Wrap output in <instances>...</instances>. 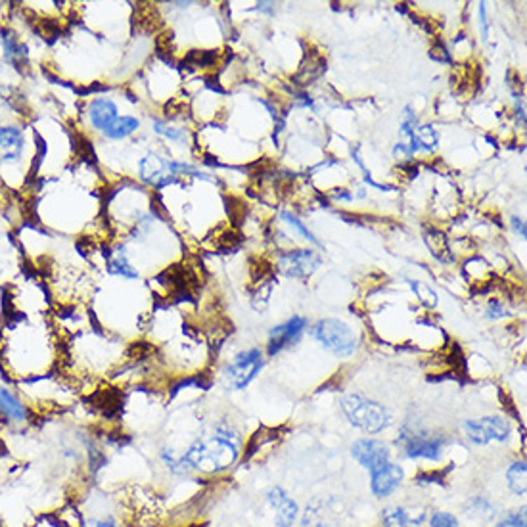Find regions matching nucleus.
Returning a JSON list of instances; mask_svg holds the SVG:
<instances>
[{
  "instance_id": "nucleus-18",
  "label": "nucleus",
  "mask_w": 527,
  "mask_h": 527,
  "mask_svg": "<svg viewBox=\"0 0 527 527\" xmlns=\"http://www.w3.org/2000/svg\"><path fill=\"white\" fill-rule=\"evenodd\" d=\"M506 477H508V485L516 495H526L527 484H526V463H516L512 464L508 472H506Z\"/></svg>"
},
{
  "instance_id": "nucleus-28",
  "label": "nucleus",
  "mask_w": 527,
  "mask_h": 527,
  "mask_svg": "<svg viewBox=\"0 0 527 527\" xmlns=\"http://www.w3.org/2000/svg\"><path fill=\"white\" fill-rule=\"evenodd\" d=\"M512 224H514V228H516V232L520 234L521 238H526V224H523V221H520L518 217H514Z\"/></svg>"
},
{
  "instance_id": "nucleus-23",
  "label": "nucleus",
  "mask_w": 527,
  "mask_h": 527,
  "mask_svg": "<svg viewBox=\"0 0 527 527\" xmlns=\"http://www.w3.org/2000/svg\"><path fill=\"white\" fill-rule=\"evenodd\" d=\"M282 219H284V221H286V223H288V224H292V226H296L297 231L303 234V238L310 240L313 244H318V240L315 238V236H313V234H310V232L307 231V228H305L303 223H301V221H299V219H297V217H294L292 213H282Z\"/></svg>"
},
{
  "instance_id": "nucleus-26",
  "label": "nucleus",
  "mask_w": 527,
  "mask_h": 527,
  "mask_svg": "<svg viewBox=\"0 0 527 527\" xmlns=\"http://www.w3.org/2000/svg\"><path fill=\"white\" fill-rule=\"evenodd\" d=\"M491 318H500L505 317V309H502V305L497 303V301H491L489 305V313H487Z\"/></svg>"
},
{
  "instance_id": "nucleus-10",
  "label": "nucleus",
  "mask_w": 527,
  "mask_h": 527,
  "mask_svg": "<svg viewBox=\"0 0 527 527\" xmlns=\"http://www.w3.org/2000/svg\"><path fill=\"white\" fill-rule=\"evenodd\" d=\"M445 445L443 437H430V435H412L406 441V455L411 458H430L437 460L441 449Z\"/></svg>"
},
{
  "instance_id": "nucleus-13",
  "label": "nucleus",
  "mask_w": 527,
  "mask_h": 527,
  "mask_svg": "<svg viewBox=\"0 0 527 527\" xmlns=\"http://www.w3.org/2000/svg\"><path fill=\"white\" fill-rule=\"evenodd\" d=\"M268 502L276 510V526L289 527L297 518V505L282 491L280 487H273L268 493Z\"/></svg>"
},
{
  "instance_id": "nucleus-1",
  "label": "nucleus",
  "mask_w": 527,
  "mask_h": 527,
  "mask_svg": "<svg viewBox=\"0 0 527 527\" xmlns=\"http://www.w3.org/2000/svg\"><path fill=\"white\" fill-rule=\"evenodd\" d=\"M240 439L236 432L231 427L219 426L215 434L210 437L196 439L186 453L182 455V460L188 470H200L205 474H215L231 468L238 458Z\"/></svg>"
},
{
  "instance_id": "nucleus-24",
  "label": "nucleus",
  "mask_w": 527,
  "mask_h": 527,
  "mask_svg": "<svg viewBox=\"0 0 527 527\" xmlns=\"http://www.w3.org/2000/svg\"><path fill=\"white\" fill-rule=\"evenodd\" d=\"M153 127H156V132H159V135H165V137L171 138V140H182V138H184V132H182V130L169 129V127H165L163 123H159V121H156Z\"/></svg>"
},
{
  "instance_id": "nucleus-9",
  "label": "nucleus",
  "mask_w": 527,
  "mask_h": 527,
  "mask_svg": "<svg viewBox=\"0 0 527 527\" xmlns=\"http://www.w3.org/2000/svg\"><path fill=\"white\" fill-rule=\"evenodd\" d=\"M403 481V470L397 464L388 463L380 470L372 472V491L376 497H388Z\"/></svg>"
},
{
  "instance_id": "nucleus-27",
  "label": "nucleus",
  "mask_w": 527,
  "mask_h": 527,
  "mask_svg": "<svg viewBox=\"0 0 527 527\" xmlns=\"http://www.w3.org/2000/svg\"><path fill=\"white\" fill-rule=\"evenodd\" d=\"M479 20H481L479 23H481L484 39H487V35H489V33H487V15H485V4H481V6H479Z\"/></svg>"
},
{
  "instance_id": "nucleus-25",
  "label": "nucleus",
  "mask_w": 527,
  "mask_h": 527,
  "mask_svg": "<svg viewBox=\"0 0 527 527\" xmlns=\"http://www.w3.org/2000/svg\"><path fill=\"white\" fill-rule=\"evenodd\" d=\"M497 527H526V518H523V514H510L508 518L500 521Z\"/></svg>"
},
{
  "instance_id": "nucleus-15",
  "label": "nucleus",
  "mask_w": 527,
  "mask_h": 527,
  "mask_svg": "<svg viewBox=\"0 0 527 527\" xmlns=\"http://www.w3.org/2000/svg\"><path fill=\"white\" fill-rule=\"evenodd\" d=\"M426 518L424 512H412L409 514V510L404 508H397V506H390L385 508L382 514V520L385 523V527H409V526H420Z\"/></svg>"
},
{
  "instance_id": "nucleus-2",
  "label": "nucleus",
  "mask_w": 527,
  "mask_h": 527,
  "mask_svg": "<svg viewBox=\"0 0 527 527\" xmlns=\"http://www.w3.org/2000/svg\"><path fill=\"white\" fill-rule=\"evenodd\" d=\"M341 409L353 426L369 434H378L390 424V414L382 404L362 395H347L341 401Z\"/></svg>"
},
{
  "instance_id": "nucleus-11",
  "label": "nucleus",
  "mask_w": 527,
  "mask_h": 527,
  "mask_svg": "<svg viewBox=\"0 0 527 527\" xmlns=\"http://www.w3.org/2000/svg\"><path fill=\"white\" fill-rule=\"evenodd\" d=\"M140 179L146 182V184H152V186H163L167 182H173L171 177H167V171H169V163H165L163 159L159 158L158 153H148L142 161H140Z\"/></svg>"
},
{
  "instance_id": "nucleus-6",
  "label": "nucleus",
  "mask_w": 527,
  "mask_h": 527,
  "mask_svg": "<svg viewBox=\"0 0 527 527\" xmlns=\"http://www.w3.org/2000/svg\"><path fill=\"white\" fill-rule=\"evenodd\" d=\"M280 268L288 276L294 278H305L313 275L320 265V255L310 249H297V252H288L280 257Z\"/></svg>"
},
{
  "instance_id": "nucleus-5",
  "label": "nucleus",
  "mask_w": 527,
  "mask_h": 527,
  "mask_svg": "<svg viewBox=\"0 0 527 527\" xmlns=\"http://www.w3.org/2000/svg\"><path fill=\"white\" fill-rule=\"evenodd\" d=\"M351 455L364 468L370 470V474L390 463V451H388V447L383 445L382 441L376 439H359L351 447Z\"/></svg>"
},
{
  "instance_id": "nucleus-3",
  "label": "nucleus",
  "mask_w": 527,
  "mask_h": 527,
  "mask_svg": "<svg viewBox=\"0 0 527 527\" xmlns=\"http://www.w3.org/2000/svg\"><path fill=\"white\" fill-rule=\"evenodd\" d=\"M313 334L328 351H332L338 357H349L357 347L353 330L345 322L336 320V318H324L317 322V326L313 328Z\"/></svg>"
},
{
  "instance_id": "nucleus-19",
  "label": "nucleus",
  "mask_w": 527,
  "mask_h": 527,
  "mask_svg": "<svg viewBox=\"0 0 527 527\" xmlns=\"http://www.w3.org/2000/svg\"><path fill=\"white\" fill-rule=\"evenodd\" d=\"M246 211H247L246 203L242 202V200H238V198H231V202H228V215H231L232 223L234 224L242 223L240 219L246 217Z\"/></svg>"
},
{
  "instance_id": "nucleus-21",
  "label": "nucleus",
  "mask_w": 527,
  "mask_h": 527,
  "mask_svg": "<svg viewBox=\"0 0 527 527\" xmlns=\"http://www.w3.org/2000/svg\"><path fill=\"white\" fill-rule=\"evenodd\" d=\"M432 527H458V521L453 514L449 512H435L430 520Z\"/></svg>"
},
{
  "instance_id": "nucleus-20",
  "label": "nucleus",
  "mask_w": 527,
  "mask_h": 527,
  "mask_svg": "<svg viewBox=\"0 0 527 527\" xmlns=\"http://www.w3.org/2000/svg\"><path fill=\"white\" fill-rule=\"evenodd\" d=\"M411 286L412 289L416 292V296L424 301L426 305H432L434 307L435 305V294H434V289H430V286H426V284H422V282H411Z\"/></svg>"
},
{
  "instance_id": "nucleus-4",
  "label": "nucleus",
  "mask_w": 527,
  "mask_h": 527,
  "mask_svg": "<svg viewBox=\"0 0 527 527\" xmlns=\"http://www.w3.org/2000/svg\"><path fill=\"white\" fill-rule=\"evenodd\" d=\"M263 369V353L259 349H249L236 355V359L226 369V380L234 390H244L255 376Z\"/></svg>"
},
{
  "instance_id": "nucleus-12",
  "label": "nucleus",
  "mask_w": 527,
  "mask_h": 527,
  "mask_svg": "<svg viewBox=\"0 0 527 527\" xmlns=\"http://www.w3.org/2000/svg\"><path fill=\"white\" fill-rule=\"evenodd\" d=\"M25 150V138L18 127H0V161H15Z\"/></svg>"
},
{
  "instance_id": "nucleus-22",
  "label": "nucleus",
  "mask_w": 527,
  "mask_h": 527,
  "mask_svg": "<svg viewBox=\"0 0 527 527\" xmlns=\"http://www.w3.org/2000/svg\"><path fill=\"white\" fill-rule=\"evenodd\" d=\"M79 527H121L119 521H116L114 518H102V516H93V518H85L81 521Z\"/></svg>"
},
{
  "instance_id": "nucleus-16",
  "label": "nucleus",
  "mask_w": 527,
  "mask_h": 527,
  "mask_svg": "<svg viewBox=\"0 0 527 527\" xmlns=\"http://www.w3.org/2000/svg\"><path fill=\"white\" fill-rule=\"evenodd\" d=\"M477 426L481 430V435H484L485 443H489L491 439L495 441H506L508 434H510V426L508 422L498 416H487V418L476 420Z\"/></svg>"
},
{
  "instance_id": "nucleus-8",
  "label": "nucleus",
  "mask_w": 527,
  "mask_h": 527,
  "mask_svg": "<svg viewBox=\"0 0 527 527\" xmlns=\"http://www.w3.org/2000/svg\"><path fill=\"white\" fill-rule=\"evenodd\" d=\"M0 414L12 424H25L29 422L31 412L29 406L23 403L14 391L0 383Z\"/></svg>"
},
{
  "instance_id": "nucleus-7",
  "label": "nucleus",
  "mask_w": 527,
  "mask_h": 527,
  "mask_svg": "<svg viewBox=\"0 0 527 527\" xmlns=\"http://www.w3.org/2000/svg\"><path fill=\"white\" fill-rule=\"evenodd\" d=\"M307 320L303 317H292L288 322L276 326L271 330V343H268V355L280 353L284 347L299 340V336L305 330Z\"/></svg>"
},
{
  "instance_id": "nucleus-14",
  "label": "nucleus",
  "mask_w": 527,
  "mask_h": 527,
  "mask_svg": "<svg viewBox=\"0 0 527 527\" xmlns=\"http://www.w3.org/2000/svg\"><path fill=\"white\" fill-rule=\"evenodd\" d=\"M87 114L90 125L96 130H106L119 117L117 116V106L109 98H96L90 102Z\"/></svg>"
},
{
  "instance_id": "nucleus-17",
  "label": "nucleus",
  "mask_w": 527,
  "mask_h": 527,
  "mask_svg": "<svg viewBox=\"0 0 527 527\" xmlns=\"http://www.w3.org/2000/svg\"><path fill=\"white\" fill-rule=\"evenodd\" d=\"M138 127H140V123H138V119H135V117H117L116 121L109 125L108 129L104 130V135L108 138H111V140H121V138L130 137Z\"/></svg>"
}]
</instances>
